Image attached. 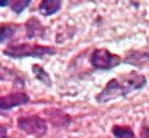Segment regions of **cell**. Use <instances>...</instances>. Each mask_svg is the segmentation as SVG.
I'll return each instance as SVG.
<instances>
[{
  "label": "cell",
  "instance_id": "obj_2",
  "mask_svg": "<svg viewBox=\"0 0 149 138\" xmlns=\"http://www.w3.org/2000/svg\"><path fill=\"white\" fill-rule=\"evenodd\" d=\"M56 49L52 46H42V45H31V44H16L9 45L4 50V55L13 59H25V57H36L42 59L45 56L55 55Z\"/></svg>",
  "mask_w": 149,
  "mask_h": 138
},
{
  "label": "cell",
  "instance_id": "obj_7",
  "mask_svg": "<svg viewBox=\"0 0 149 138\" xmlns=\"http://www.w3.org/2000/svg\"><path fill=\"white\" fill-rule=\"evenodd\" d=\"M25 31L27 39L42 38L45 34V27L42 26V24L37 17H30L25 24Z\"/></svg>",
  "mask_w": 149,
  "mask_h": 138
},
{
  "label": "cell",
  "instance_id": "obj_9",
  "mask_svg": "<svg viewBox=\"0 0 149 138\" xmlns=\"http://www.w3.org/2000/svg\"><path fill=\"white\" fill-rule=\"evenodd\" d=\"M62 6V0H41L39 13L44 16H51L57 13Z\"/></svg>",
  "mask_w": 149,
  "mask_h": 138
},
{
  "label": "cell",
  "instance_id": "obj_8",
  "mask_svg": "<svg viewBox=\"0 0 149 138\" xmlns=\"http://www.w3.org/2000/svg\"><path fill=\"white\" fill-rule=\"evenodd\" d=\"M49 119L56 127H67L71 123V117L61 109H50L46 112Z\"/></svg>",
  "mask_w": 149,
  "mask_h": 138
},
{
  "label": "cell",
  "instance_id": "obj_13",
  "mask_svg": "<svg viewBox=\"0 0 149 138\" xmlns=\"http://www.w3.org/2000/svg\"><path fill=\"white\" fill-rule=\"evenodd\" d=\"M31 0H13L11 3V10L15 14H21L25 9L30 5Z\"/></svg>",
  "mask_w": 149,
  "mask_h": 138
},
{
  "label": "cell",
  "instance_id": "obj_3",
  "mask_svg": "<svg viewBox=\"0 0 149 138\" xmlns=\"http://www.w3.org/2000/svg\"><path fill=\"white\" fill-rule=\"evenodd\" d=\"M123 60L118 55L109 52L107 49H96L91 54L90 62L96 70L109 71L112 68L119 66Z\"/></svg>",
  "mask_w": 149,
  "mask_h": 138
},
{
  "label": "cell",
  "instance_id": "obj_15",
  "mask_svg": "<svg viewBox=\"0 0 149 138\" xmlns=\"http://www.w3.org/2000/svg\"><path fill=\"white\" fill-rule=\"evenodd\" d=\"M0 138H8V128L0 125Z\"/></svg>",
  "mask_w": 149,
  "mask_h": 138
},
{
  "label": "cell",
  "instance_id": "obj_14",
  "mask_svg": "<svg viewBox=\"0 0 149 138\" xmlns=\"http://www.w3.org/2000/svg\"><path fill=\"white\" fill-rule=\"evenodd\" d=\"M141 138H149V127L143 126L141 130Z\"/></svg>",
  "mask_w": 149,
  "mask_h": 138
},
{
  "label": "cell",
  "instance_id": "obj_12",
  "mask_svg": "<svg viewBox=\"0 0 149 138\" xmlns=\"http://www.w3.org/2000/svg\"><path fill=\"white\" fill-rule=\"evenodd\" d=\"M32 72H34L36 80H39L40 82H42L44 85L49 86V87L52 85V81H51L50 75L40 65H32Z\"/></svg>",
  "mask_w": 149,
  "mask_h": 138
},
{
  "label": "cell",
  "instance_id": "obj_4",
  "mask_svg": "<svg viewBox=\"0 0 149 138\" xmlns=\"http://www.w3.org/2000/svg\"><path fill=\"white\" fill-rule=\"evenodd\" d=\"M17 127L35 138H42L47 133V123L42 117L36 114L20 117L17 119Z\"/></svg>",
  "mask_w": 149,
  "mask_h": 138
},
{
  "label": "cell",
  "instance_id": "obj_1",
  "mask_svg": "<svg viewBox=\"0 0 149 138\" xmlns=\"http://www.w3.org/2000/svg\"><path fill=\"white\" fill-rule=\"evenodd\" d=\"M147 85L146 76L138 72H129L118 79H112L104 86L98 95L96 96V101L98 103H106L118 97H125L129 92L134 90H141Z\"/></svg>",
  "mask_w": 149,
  "mask_h": 138
},
{
  "label": "cell",
  "instance_id": "obj_11",
  "mask_svg": "<svg viewBox=\"0 0 149 138\" xmlns=\"http://www.w3.org/2000/svg\"><path fill=\"white\" fill-rule=\"evenodd\" d=\"M17 31V25L15 24H3L0 26V43H5L11 39Z\"/></svg>",
  "mask_w": 149,
  "mask_h": 138
},
{
  "label": "cell",
  "instance_id": "obj_5",
  "mask_svg": "<svg viewBox=\"0 0 149 138\" xmlns=\"http://www.w3.org/2000/svg\"><path fill=\"white\" fill-rule=\"evenodd\" d=\"M29 101L30 97L25 92H11L6 96H0V111H10L14 107L26 105Z\"/></svg>",
  "mask_w": 149,
  "mask_h": 138
},
{
  "label": "cell",
  "instance_id": "obj_6",
  "mask_svg": "<svg viewBox=\"0 0 149 138\" xmlns=\"http://www.w3.org/2000/svg\"><path fill=\"white\" fill-rule=\"evenodd\" d=\"M123 62L136 67L146 66L149 62V54L146 51H139V50H132V51H129L127 54Z\"/></svg>",
  "mask_w": 149,
  "mask_h": 138
},
{
  "label": "cell",
  "instance_id": "obj_10",
  "mask_svg": "<svg viewBox=\"0 0 149 138\" xmlns=\"http://www.w3.org/2000/svg\"><path fill=\"white\" fill-rule=\"evenodd\" d=\"M112 135L116 138H136V135L129 126L116 125L112 127Z\"/></svg>",
  "mask_w": 149,
  "mask_h": 138
},
{
  "label": "cell",
  "instance_id": "obj_16",
  "mask_svg": "<svg viewBox=\"0 0 149 138\" xmlns=\"http://www.w3.org/2000/svg\"><path fill=\"white\" fill-rule=\"evenodd\" d=\"M9 4H10V0H0V6L1 8H5Z\"/></svg>",
  "mask_w": 149,
  "mask_h": 138
}]
</instances>
